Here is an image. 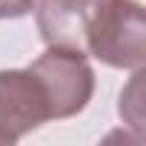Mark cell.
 I'll use <instances>...</instances> for the list:
<instances>
[{
	"mask_svg": "<svg viewBox=\"0 0 146 146\" xmlns=\"http://www.w3.org/2000/svg\"><path fill=\"white\" fill-rule=\"evenodd\" d=\"M86 57L112 69H143L146 63V15L137 0H106L86 37Z\"/></svg>",
	"mask_w": 146,
	"mask_h": 146,
	"instance_id": "6da1fadb",
	"label": "cell"
},
{
	"mask_svg": "<svg viewBox=\"0 0 146 146\" xmlns=\"http://www.w3.org/2000/svg\"><path fill=\"white\" fill-rule=\"evenodd\" d=\"M29 69L46 95L52 120L75 117L89 106L95 95V69L89 66L86 54L63 46H46Z\"/></svg>",
	"mask_w": 146,
	"mask_h": 146,
	"instance_id": "7a4b0ae2",
	"label": "cell"
},
{
	"mask_svg": "<svg viewBox=\"0 0 146 146\" xmlns=\"http://www.w3.org/2000/svg\"><path fill=\"white\" fill-rule=\"evenodd\" d=\"M49 117L46 95L32 69L0 72V146H12Z\"/></svg>",
	"mask_w": 146,
	"mask_h": 146,
	"instance_id": "3957f363",
	"label": "cell"
},
{
	"mask_svg": "<svg viewBox=\"0 0 146 146\" xmlns=\"http://www.w3.org/2000/svg\"><path fill=\"white\" fill-rule=\"evenodd\" d=\"M106 0H37L35 20L46 46H63L86 54V37Z\"/></svg>",
	"mask_w": 146,
	"mask_h": 146,
	"instance_id": "277c9868",
	"label": "cell"
},
{
	"mask_svg": "<svg viewBox=\"0 0 146 146\" xmlns=\"http://www.w3.org/2000/svg\"><path fill=\"white\" fill-rule=\"evenodd\" d=\"M37 0H0V20H15L35 9Z\"/></svg>",
	"mask_w": 146,
	"mask_h": 146,
	"instance_id": "5b68a950",
	"label": "cell"
}]
</instances>
